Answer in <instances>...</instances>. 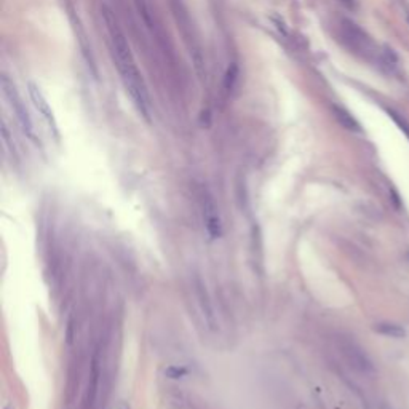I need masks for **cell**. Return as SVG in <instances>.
Instances as JSON below:
<instances>
[{
  "instance_id": "6da1fadb",
  "label": "cell",
  "mask_w": 409,
  "mask_h": 409,
  "mask_svg": "<svg viewBox=\"0 0 409 409\" xmlns=\"http://www.w3.org/2000/svg\"><path fill=\"white\" fill-rule=\"evenodd\" d=\"M104 23L109 32L111 53L114 58L115 67L120 72L121 82H123L126 91L130 93L131 99L136 104L141 115L147 121H150V98H149V91H147L146 82L139 72L136 62H134L131 48L126 42L123 32L118 28L117 19L112 15V11H109L107 8H104Z\"/></svg>"
},
{
  "instance_id": "7a4b0ae2",
  "label": "cell",
  "mask_w": 409,
  "mask_h": 409,
  "mask_svg": "<svg viewBox=\"0 0 409 409\" xmlns=\"http://www.w3.org/2000/svg\"><path fill=\"white\" fill-rule=\"evenodd\" d=\"M2 89H3V96L5 99L8 101V104L11 106L13 112L16 115V120L18 123L21 125V130L24 131V134L28 136L32 143L37 144V138H35V131H34V126H32V121L28 111H26L24 107V102L21 101V96L18 94L15 85L10 82L8 75H2Z\"/></svg>"
},
{
  "instance_id": "3957f363",
  "label": "cell",
  "mask_w": 409,
  "mask_h": 409,
  "mask_svg": "<svg viewBox=\"0 0 409 409\" xmlns=\"http://www.w3.org/2000/svg\"><path fill=\"white\" fill-rule=\"evenodd\" d=\"M29 94H30L32 102H34L35 109L42 114L43 120L50 125L51 130L56 131V123H55V118H53V112H51V109L48 106L47 99H45V96L42 94V91L34 85V83H29Z\"/></svg>"
},
{
  "instance_id": "277c9868",
  "label": "cell",
  "mask_w": 409,
  "mask_h": 409,
  "mask_svg": "<svg viewBox=\"0 0 409 409\" xmlns=\"http://www.w3.org/2000/svg\"><path fill=\"white\" fill-rule=\"evenodd\" d=\"M204 226H206V230L211 238H219L222 235V226H221V219L216 213L214 204L208 202L204 204Z\"/></svg>"
},
{
  "instance_id": "5b68a950",
  "label": "cell",
  "mask_w": 409,
  "mask_h": 409,
  "mask_svg": "<svg viewBox=\"0 0 409 409\" xmlns=\"http://www.w3.org/2000/svg\"><path fill=\"white\" fill-rule=\"evenodd\" d=\"M336 117H337L339 121H341V125L347 128V130H353V131L360 130V125L356 123V120L351 117L347 111H344V109L336 107Z\"/></svg>"
},
{
  "instance_id": "8992f818",
  "label": "cell",
  "mask_w": 409,
  "mask_h": 409,
  "mask_svg": "<svg viewBox=\"0 0 409 409\" xmlns=\"http://www.w3.org/2000/svg\"><path fill=\"white\" fill-rule=\"evenodd\" d=\"M377 331L382 332V334L392 336V337H403L405 336V331H403L400 326H395V324H380V326H377Z\"/></svg>"
},
{
  "instance_id": "52a82bcc",
  "label": "cell",
  "mask_w": 409,
  "mask_h": 409,
  "mask_svg": "<svg viewBox=\"0 0 409 409\" xmlns=\"http://www.w3.org/2000/svg\"><path fill=\"white\" fill-rule=\"evenodd\" d=\"M165 376H168L170 379H181V377L187 376V369L179 366H170L165 369Z\"/></svg>"
},
{
  "instance_id": "ba28073f",
  "label": "cell",
  "mask_w": 409,
  "mask_h": 409,
  "mask_svg": "<svg viewBox=\"0 0 409 409\" xmlns=\"http://www.w3.org/2000/svg\"><path fill=\"white\" fill-rule=\"evenodd\" d=\"M3 409H11V408H10V405H8V403H6V405H5V408H3Z\"/></svg>"
},
{
  "instance_id": "9c48e42d",
  "label": "cell",
  "mask_w": 409,
  "mask_h": 409,
  "mask_svg": "<svg viewBox=\"0 0 409 409\" xmlns=\"http://www.w3.org/2000/svg\"><path fill=\"white\" fill-rule=\"evenodd\" d=\"M408 24H409V16H408Z\"/></svg>"
}]
</instances>
